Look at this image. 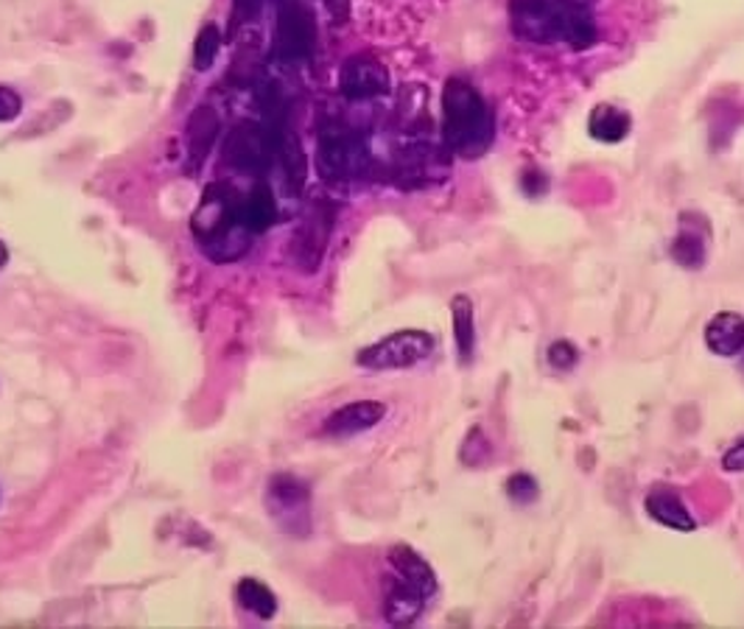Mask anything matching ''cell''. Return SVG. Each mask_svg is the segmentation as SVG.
Listing matches in <instances>:
<instances>
[{"instance_id":"obj_16","label":"cell","mask_w":744,"mask_h":629,"mask_svg":"<svg viewBox=\"0 0 744 629\" xmlns=\"http://www.w3.org/2000/svg\"><path fill=\"white\" fill-rule=\"evenodd\" d=\"M706 344L713 356L739 358L744 353V317L733 311H722L706 324Z\"/></svg>"},{"instance_id":"obj_28","label":"cell","mask_w":744,"mask_h":629,"mask_svg":"<svg viewBox=\"0 0 744 629\" xmlns=\"http://www.w3.org/2000/svg\"><path fill=\"white\" fill-rule=\"evenodd\" d=\"M263 0H233V17H229V32H236L241 23L252 20L261 9Z\"/></svg>"},{"instance_id":"obj_29","label":"cell","mask_w":744,"mask_h":629,"mask_svg":"<svg viewBox=\"0 0 744 629\" xmlns=\"http://www.w3.org/2000/svg\"><path fill=\"white\" fill-rule=\"evenodd\" d=\"M722 471L725 473H744V439H739L736 446L728 448L722 456Z\"/></svg>"},{"instance_id":"obj_5","label":"cell","mask_w":744,"mask_h":629,"mask_svg":"<svg viewBox=\"0 0 744 629\" xmlns=\"http://www.w3.org/2000/svg\"><path fill=\"white\" fill-rule=\"evenodd\" d=\"M437 349L432 333L426 331H398L383 336L381 342L369 344L356 356V364L364 369H409L428 361Z\"/></svg>"},{"instance_id":"obj_2","label":"cell","mask_w":744,"mask_h":629,"mask_svg":"<svg viewBox=\"0 0 744 629\" xmlns=\"http://www.w3.org/2000/svg\"><path fill=\"white\" fill-rule=\"evenodd\" d=\"M509 23L516 37L534 45H571L591 48L597 43V23L588 9L568 7L560 0H509Z\"/></svg>"},{"instance_id":"obj_4","label":"cell","mask_w":744,"mask_h":629,"mask_svg":"<svg viewBox=\"0 0 744 629\" xmlns=\"http://www.w3.org/2000/svg\"><path fill=\"white\" fill-rule=\"evenodd\" d=\"M364 146L353 129L342 121H328L319 129L317 171L328 185H342L362 171Z\"/></svg>"},{"instance_id":"obj_24","label":"cell","mask_w":744,"mask_h":629,"mask_svg":"<svg viewBox=\"0 0 744 629\" xmlns=\"http://www.w3.org/2000/svg\"><path fill=\"white\" fill-rule=\"evenodd\" d=\"M459 459H462L464 464H471V467H479V464H484L491 459V442H487L482 428H471V431H468V439L462 442Z\"/></svg>"},{"instance_id":"obj_10","label":"cell","mask_w":744,"mask_h":629,"mask_svg":"<svg viewBox=\"0 0 744 629\" xmlns=\"http://www.w3.org/2000/svg\"><path fill=\"white\" fill-rule=\"evenodd\" d=\"M333 229V210L328 204H314L306 222L299 224L297 238H294V258L306 272H314L322 261L328 238Z\"/></svg>"},{"instance_id":"obj_27","label":"cell","mask_w":744,"mask_h":629,"mask_svg":"<svg viewBox=\"0 0 744 629\" xmlns=\"http://www.w3.org/2000/svg\"><path fill=\"white\" fill-rule=\"evenodd\" d=\"M20 112H23V98H20L17 90L0 84V123L17 121Z\"/></svg>"},{"instance_id":"obj_23","label":"cell","mask_w":744,"mask_h":629,"mask_svg":"<svg viewBox=\"0 0 744 629\" xmlns=\"http://www.w3.org/2000/svg\"><path fill=\"white\" fill-rule=\"evenodd\" d=\"M219 51H222V32H219L216 23H208L202 32L197 34V43H193V68L199 73L211 70L216 64Z\"/></svg>"},{"instance_id":"obj_7","label":"cell","mask_w":744,"mask_h":629,"mask_svg":"<svg viewBox=\"0 0 744 629\" xmlns=\"http://www.w3.org/2000/svg\"><path fill=\"white\" fill-rule=\"evenodd\" d=\"M224 163L241 174L263 177L274 159V132L263 123L244 121L224 138Z\"/></svg>"},{"instance_id":"obj_21","label":"cell","mask_w":744,"mask_h":629,"mask_svg":"<svg viewBox=\"0 0 744 629\" xmlns=\"http://www.w3.org/2000/svg\"><path fill=\"white\" fill-rule=\"evenodd\" d=\"M236 598L244 610H249L258 618H272L277 613V596L272 593V588L258 582V579H241L236 588Z\"/></svg>"},{"instance_id":"obj_30","label":"cell","mask_w":744,"mask_h":629,"mask_svg":"<svg viewBox=\"0 0 744 629\" xmlns=\"http://www.w3.org/2000/svg\"><path fill=\"white\" fill-rule=\"evenodd\" d=\"M328 3V12L333 14V20L344 23L347 20V0H324Z\"/></svg>"},{"instance_id":"obj_18","label":"cell","mask_w":744,"mask_h":629,"mask_svg":"<svg viewBox=\"0 0 744 629\" xmlns=\"http://www.w3.org/2000/svg\"><path fill=\"white\" fill-rule=\"evenodd\" d=\"M241 216L252 236H261V233L274 227V222H277V202H274V193L267 182H258L244 197Z\"/></svg>"},{"instance_id":"obj_9","label":"cell","mask_w":744,"mask_h":629,"mask_svg":"<svg viewBox=\"0 0 744 629\" xmlns=\"http://www.w3.org/2000/svg\"><path fill=\"white\" fill-rule=\"evenodd\" d=\"M389 87H392V79H389L387 64L378 62V59L369 57V54H358V57H351L342 64L339 90H342V96L351 98V102L381 98L387 96Z\"/></svg>"},{"instance_id":"obj_3","label":"cell","mask_w":744,"mask_h":629,"mask_svg":"<svg viewBox=\"0 0 744 629\" xmlns=\"http://www.w3.org/2000/svg\"><path fill=\"white\" fill-rule=\"evenodd\" d=\"M496 121L473 84L464 79H448L442 90V138L457 157L476 159L493 143Z\"/></svg>"},{"instance_id":"obj_31","label":"cell","mask_w":744,"mask_h":629,"mask_svg":"<svg viewBox=\"0 0 744 629\" xmlns=\"http://www.w3.org/2000/svg\"><path fill=\"white\" fill-rule=\"evenodd\" d=\"M560 3H568V7H579V9H588L593 3V0H560Z\"/></svg>"},{"instance_id":"obj_25","label":"cell","mask_w":744,"mask_h":629,"mask_svg":"<svg viewBox=\"0 0 744 629\" xmlns=\"http://www.w3.org/2000/svg\"><path fill=\"white\" fill-rule=\"evenodd\" d=\"M507 496H509V501L527 507V503L538 501L541 487H538L534 476H529V473H512V476L507 478Z\"/></svg>"},{"instance_id":"obj_32","label":"cell","mask_w":744,"mask_h":629,"mask_svg":"<svg viewBox=\"0 0 744 629\" xmlns=\"http://www.w3.org/2000/svg\"><path fill=\"white\" fill-rule=\"evenodd\" d=\"M7 263H9V249H7V244L0 241V269L7 266Z\"/></svg>"},{"instance_id":"obj_22","label":"cell","mask_w":744,"mask_h":629,"mask_svg":"<svg viewBox=\"0 0 744 629\" xmlns=\"http://www.w3.org/2000/svg\"><path fill=\"white\" fill-rule=\"evenodd\" d=\"M706 252H708V236L700 233V229L683 227L677 233V238L672 241V258L681 263L683 269H697L706 263Z\"/></svg>"},{"instance_id":"obj_17","label":"cell","mask_w":744,"mask_h":629,"mask_svg":"<svg viewBox=\"0 0 744 629\" xmlns=\"http://www.w3.org/2000/svg\"><path fill=\"white\" fill-rule=\"evenodd\" d=\"M389 566H392L394 577L406 579L409 585L421 588L428 598L437 593V573L432 571V566H428L426 559L414 551V548L394 546L392 551H389Z\"/></svg>"},{"instance_id":"obj_15","label":"cell","mask_w":744,"mask_h":629,"mask_svg":"<svg viewBox=\"0 0 744 629\" xmlns=\"http://www.w3.org/2000/svg\"><path fill=\"white\" fill-rule=\"evenodd\" d=\"M426 602L428 596L421 588L409 585L406 579L394 577L387 591V598H383V618L392 627H412L423 616V610H426Z\"/></svg>"},{"instance_id":"obj_14","label":"cell","mask_w":744,"mask_h":629,"mask_svg":"<svg viewBox=\"0 0 744 629\" xmlns=\"http://www.w3.org/2000/svg\"><path fill=\"white\" fill-rule=\"evenodd\" d=\"M643 509H647V515L652 521L674 529V532H694L697 529V521H694L686 503H683V498L666 484H658V487L649 489L647 498H643Z\"/></svg>"},{"instance_id":"obj_26","label":"cell","mask_w":744,"mask_h":629,"mask_svg":"<svg viewBox=\"0 0 744 629\" xmlns=\"http://www.w3.org/2000/svg\"><path fill=\"white\" fill-rule=\"evenodd\" d=\"M546 358H548V364H552L554 369H563V372H566V369L577 367L579 353H577V347H574L571 342L560 339V342H554L552 347H548Z\"/></svg>"},{"instance_id":"obj_8","label":"cell","mask_w":744,"mask_h":629,"mask_svg":"<svg viewBox=\"0 0 744 629\" xmlns=\"http://www.w3.org/2000/svg\"><path fill=\"white\" fill-rule=\"evenodd\" d=\"M317 48V23L303 0H283L274 26V57L281 62H306Z\"/></svg>"},{"instance_id":"obj_13","label":"cell","mask_w":744,"mask_h":629,"mask_svg":"<svg viewBox=\"0 0 744 629\" xmlns=\"http://www.w3.org/2000/svg\"><path fill=\"white\" fill-rule=\"evenodd\" d=\"M219 134H222V118L213 107L202 104L191 112L188 118V127H185V146H188V159L191 166H202L208 154L216 149Z\"/></svg>"},{"instance_id":"obj_12","label":"cell","mask_w":744,"mask_h":629,"mask_svg":"<svg viewBox=\"0 0 744 629\" xmlns=\"http://www.w3.org/2000/svg\"><path fill=\"white\" fill-rule=\"evenodd\" d=\"M383 417H387V406L381 401H353L324 419L322 434L324 437H356V434L376 428Z\"/></svg>"},{"instance_id":"obj_1","label":"cell","mask_w":744,"mask_h":629,"mask_svg":"<svg viewBox=\"0 0 744 629\" xmlns=\"http://www.w3.org/2000/svg\"><path fill=\"white\" fill-rule=\"evenodd\" d=\"M244 197L227 182L208 185L202 202L191 218V229L202 252L213 263H233L244 258L252 233L241 216Z\"/></svg>"},{"instance_id":"obj_11","label":"cell","mask_w":744,"mask_h":629,"mask_svg":"<svg viewBox=\"0 0 744 629\" xmlns=\"http://www.w3.org/2000/svg\"><path fill=\"white\" fill-rule=\"evenodd\" d=\"M274 132V159H281L283 177H286V191L288 193H303L308 182V157L306 149L299 143L297 132L292 129L288 118H277V121H269Z\"/></svg>"},{"instance_id":"obj_6","label":"cell","mask_w":744,"mask_h":629,"mask_svg":"<svg viewBox=\"0 0 744 629\" xmlns=\"http://www.w3.org/2000/svg\"><path fill=\"white\" fill-rule=\"evenodd\" d=\"M267 509L288 537H308L311 534V489L297 476L277 473L267 487Z\"/></svg>"},{"instance_id":"obj_19","label":"cell","mask_w":744,"mask_h":629,"mask_svg":"<svg viewBox=\"0 0 744 629\" xmlns=\"http://www.w3.org/2000/svg\"><path fill=\"white\" fill-rule=\"evenodd\" d=\"M633 129V118L613 104H599L588 118V132L599 143H622Z\"/></svg>"},{"instance_id":"obj_20","label":"cell","mask_w":744,"mask_h":629,"mask_svg":"<svg viewBox=\"0 0 744 629\" xmlns=\"http://www.w3.org/2000/svg\"><path fill=\"white\" fill-rule=\"evenodd\" d=\"M451 328L459 358L468 364L473 358V349H476V313H473L471 297L457 294V297L451 299Z\"/></svg>"}]
</instances>
